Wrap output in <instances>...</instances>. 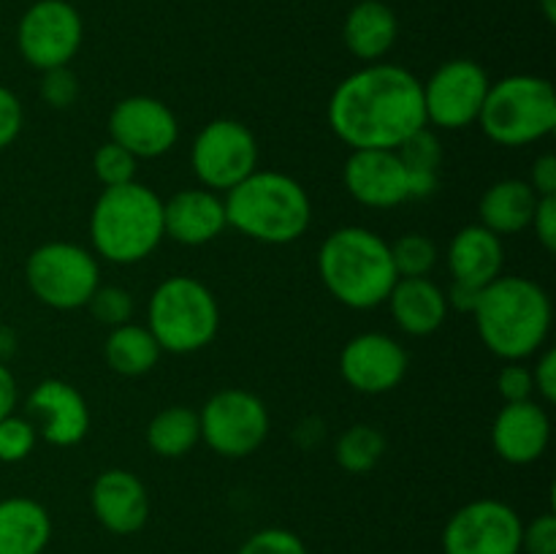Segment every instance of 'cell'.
I'll return each mask as SVG.
<instances>
[{
    "label": "cell",
    "instance_id": "obj_12",
    "mask_svg": "<svg viewBox=\"0 0 556 554\" xmlns=\"http://www.w3.org/2000/svg\"><path fill=\"white\" fill-rule=\"evenodd\" d=\"M81 38L85 25L79 11L65 0H38L22 14L16 27L22 58L38 71L68 65L79 52Z\"/></svg>",
    "mask_w": 556,
    "mask_h": 554
},
{
    "label": "cell",
    "instance_id": "obj_9",
    "mask_svg": "<svg viewBox=\"0 0 556 554\" xmlns=\"http://www.w3.org/2000/svg\"><path fill=\"white\" fill-rule=\"evenodd\" d=\"M199 424L201 440L215 454L242 459L258 451L269 435V411L253 391L223 389L201 407Z\"/></svg>",
    "mask_w": 556,
    "mask_h": 554
},
{
    "label": "cell",
    "instance_id": "obj_1",
    "mask_svg": "<svg viewBox=\"0 0 556 554\" xmlns=\"http://www.w3.org/2000/svg\"><path fill=\"white\" fill-rule=\"evenodd\" d=\"M326 117L351 150H400L427 125L421 79L402 65L369 63L334 87Z\"/></svg>",
    "mask_w": 556,
    "mask_h": 554
},
{
    "label": "cell",
    "instance_id": "obj_13",
    "mask_svg": "<svg viewBox=\"0 0 556 554\" xmlns=\"http://www.w3.org/2000/svg\"><path fill=\"white\" fill-rule=\"evenodd\" d=\"M521 516L503 500L462 505L443 530L445 554H519Z\"/></svg>",
    "mask_w": 556,
    "mask_h": 554
},
{
    "label": "cell",
    "instance_id": "obj_11",
    "mask_svg": "<svg viewBox=\"0 0 556 554\" xmlns=\"http://www.w3.org/2000/svg\"><path fill=\"white\" fill-rule=\"evenodd\" d=\"M421 87L427 125L462 130L478 123V114H481L492 81L476 60L456 58L440 65L429 76V81H421Z\"/></svg>",
    "mask_w": 556,
    "mask_h": 554
},
{
    "label": "cell",
    "instance_id": "obj_2",
    "mask_svg": "<svg viewBox=\"0 0 556 554\" xmlns=\"http://www.w3.org/2000/svg\"><path fill=\"white\" fill-rule=\"evenodd\" d=\"M476 326L483 345L505 362H521L541 351L552 331V299L535 280L521 275H500L481 288Z\"/></svg>",
    "mask_w": 556,
    "mask_h": 554
},
{
    "label": "cell",
    "instance_id": "obj_20",
    "mask_svg": "<svg viewBox=\"0 0 556 554\" xmlns=\"http://www.w3.org/2000/svg\"><path fill=\"white\" fill-rule=\"evenodd\" d=\"M226 226V204L215 190H177L172 199L163 201V234L179 244L199 248L220 237Z\"/></svg>",
    "mask_w": 556,
    "mask_h": 554
},
{
    "label": "cell",
    "instance_id": "obj_43",
    "mask_svg": "<svg viewBox=\"0 0 556 554\" xmlns=\"http://www.w3.org/2000/svg\"><path fill=\"white\" fill-rule=\"evenodd\" d=\"M16 407V380L11 369L0 362V418L11 416Z\"/></svg>",
    "mask_w": 556,
    "mask_h": 554
},
{
    "label": "cell",
    "instance_id": "obj_15",
    "mask_svg": "<svg viewBox=\"0 0 556 554\" xmlns=\"http://www.w3.org/2000/svg\"><path fill=\"white\" fill-rule=\"evenodd\" d=\"M340 373L362 394H386L405 378L407 353L394 337L364 331L342 348Z\"/></svg>",
    "mask_w": 556,
    "mask_h": 554
},
{
    "label": "cell",
    "instance_id": "obj_33",
    "mask_svg": "<svg viewBox=\"0 0 556 554\" xmlns=\"http://www.w3.org/2000/svg\"><path fill=\"white\" fill-rule=\"evenodd\" d=\"M87 307L96 315V320L112 326V329L130 324V318H134V297L119 286H98Z\"/></svg>",
    "mask_w": 556,
    "mask_h": 554
},
{
    "label": "cell",
    "instance_id": "obj_24",
    "mask_svg": "<svg viewBox=\"0 0 556 554\" xmlns=\"http://www.w3.org/2000/svg\"><path fill=\"white\" fill-rule=\"evenodd\" d=\"M541 196L530 188L527 179H500L481 196V226L494 231L497 237L519 234L530 228L532 215Z\"/></svg>",
    "mask_w": 556,
    "mask_h": 554
},
{
    "label": "cell",
    "instance_id": "obj_30",
    "mask_svg": "<svg viewBox=\"0 0 556 554\" xmlns=\"http://www.w3.org/2000/svg\"><path fill=\"white\" fill-rule=\"evenodd\" d=\"M136 163H139V158H134L125 147L109 139L92 155V172L103 188H117V185L136 182Z\"/></svg>",
    "mask_w": 556,
    "mask_h": 554
},
{
    "label": "cell",
    "instance_id": "obj_17",
    "mask_svg": "<svg viewBox=\"0 0 556 554\" xmlns=\"http://www.w3.org/2000/svg\"><path fill=\"white\" fill-rule=\"evenodd\" d=\"M342 179L348 193L372 210H391L410 201L407 168L396 150H351Z\"/></svg>",
    "mask_w": 556,
    "mask_h": 554
},
{
    "label": "cell",
    "instance_id": "obj_34",
    "mask_svg": "<svg viewBox=\"0 0 556 554\" xmlns=\"http://www.w3.org/2000/svg\"><path fill=\"white\" fill-rule=\"evenodd\" d=\"M237 554H307V549L296 532L282 530V527H266V530L253 532Z\"/></svg>",
    "mask_w": 556,
    "mask_h": 554
},
{
    "label": "cell",
    "instance_id": "obj_7",
    "mask_svg": "<svg viewBox=\"0 0 556 554\" xmlns=\"http://www.w3.org/2000/svg\"><path fill=\"white\" fill-rule=\"evenodd\" d=\"M147 320V329L161 351L195 353L217 337L220 307L204 282L188 275H174L152 291Z\"/></svg>",
    "mask_w": 556,
    "mask_h": 554
},
{
    "label": "cell",
    "instance_id": "obj_42",
    "mask_svg": "<svg viewBox=\"0 0 556 554\" xmlns=\"http://www.w3.org/2000/svg\"><path fill=\"white\" fill-rule=\"evenodd\" d=\"M478 297H481V288L467 286V282H451V291L445 293L448 299V307L459 310V313H472L478 304Z\"/></svg>",
    "mask_w": 556,
    "mask_h": 554
},
{
    "label": "cell",
    "instance_id": "obj_27",
    "mask_svg": "<svg viewBox=\"0 0 556 554\" xmlns=\"http://www.w3.org/2000/svg\"><path fill=\"white\" fill-rule=\"evenodd\" d=\"M201 440L199 413L185 405H172L166 411L155 413V418L147 427V443L157 456L177 459L193 451V445Z\"/></svg>",
    "mask_w": 556,
    "mask_h": 554
},
{
    "label": "cell",
    "instance_id": "obj_23",
    "mask_svg": "<svg viewBox=\"0 0 556 554\" xmlns=\"http://www.w3.org/2000/svg\"><path fill=\"white\" fill-rule=\"evenodd\" d=\"M396 33H400V22L383 0L356 3L348 11L345 27H342L345 47L351 49L353 58L364 63H378L380 58H386L394 47Z\"/></svg>",
    "mask_w": 556,
    "mask_h": 554
},
{
    "label": "cell",
    "instance_id": "obj_8",
    "mask_svg": "<svg viewBox=\"0 0 556 554\" xmlns=\"http://www.w3.org/2000/svg\"><path fill=\"white\" fill-rule=\"evenodd\" d=\"M25 280L47 307L76 310L101 286V269L90 250L74 242H47L27 255Z\"/></svg>",
    "mask_w": 556,
    "mask_h": 554
},
{
    "label": "cell",
    "instance_id": "obj_37",
    "mask_svg": "<svg viewBox=\"0 0 556 554\" xmlns=\"http://www.w3.org/2000/svg\"><path fill=\"white\" fill-rule=\"evenodd\" d=\"M497 389H500V394H503L505 402L532 400V391H535V386H532L530 367H525V364H519V362H508L503 369H500Z\"/></svg>",
    "mask_w": 556,
    "mask_h": 554
},
{
    "label": "cell",
    "instance_id": "obj_44",
    "mask_svg": "<svg viewBox=\"0 0 556 554\" xmlns=\"http://www.w3.org/2000/svg\"><path fill=\"white\" fill-rule=\"evenodd\" d=\"M16 351V335L9 326H0V362H9Z\"/></svg>",
    "mask_w": 556,
    "mask_h": 554
},
{
    "label": "cell",
    "instance_id": "obj_4",
    "mask_svg": "<svg viewBox=\"0 0 556 554\" xmlns=\"http://www.w3.org/2000/svg\"><path fill=\"white\" fill-rule=\"evenodd\" d=\"M228 226L264 244L296 242L313 221V204L302 182L282 172H258L223 199Z\"/></svg>",
    "mask_w": 556,
    "mask_h": 554
},
{
    "label": "cell",
    "instance_id": "obj_10",
    "mask_svg": "<svg viewBox=\"0 0 556 554\" xmlns=\"http://www.w3.org/2000/svg\"><path fill=\"white\" fill-rule=\"evenodd\" d=\"M190 163L206 190H231L258 168V141L239 119H212L199 130Z\"/></svg>",
    "mask_w": 556,
    "mask_h": 554
},
{
    "label": "cell",
    "instance_id": "obj_6",
    "mask_svg": "<svg viewBox=\"0 0 556 554\" xmlns=\"http://www.w3.org/2000/svg\"><path fill=\"white\" fill-rule=\"evenodd\" d=\"M478 125L503 147H525L546 139L556 128V96L552 81L532 74H514L492 81Z\"/></svg>",
    "mask_w": 556,
    "mask_h": 554
},
{
    "label": "cell",
    "instance_id": "obj_38",
    "mask_svg": "<svg viewBox=\"0 0 556 554\" xmlns=\"http://www.w3.org/2000/svg\"><path fill=\"white\" fill-rule=\"evenodd\" d=\"M22 123H25V114H22L20 98L9 87L0 85V150L14 144V139L22 130Z\"/></svg>",
    "mask_w": 556,
    "mask_h": 554
},
{
    "label": "cell",
    "instance_id": "obj_36",
    "mask_svg": "<svg viewBox=\"0 0 556 554\" xmlns=\"http://www.w3.org/2000/svg\"><path fill=\"white\" fill-rule=\"evenodd\" d=\"M521 549L527 554H556V516L541 514L521 527Z\"/></svg>",
    "mask_w": 556,
    "mask_h": 554
},
{
    "label": "cell",
    "instance_id": "obj_18",
    "mask_svg": "<svg viewBox=\"0 0 556 554\" xmlns=\"http://www.w3.org/2000/svg\"><path fill=\"white\" fill-rule=\"evenodd\" d=\"M90 505L96 519L114 536H130L147 525L150 498L139 476L123 467L103 470L90 492Z\"/></svg>",
    "mask_w": 556,
    "mask_h": 554
},
{
    "label": "cell",
    "instance_id": "obj_41",
    "mask_svg": "<svg viewBox=\"0 0 556 554\" xmlns=\"http://www.w3.org/2000/svg\"><path fill=\"white\" fill-rule=\"evenodd\" d=\"M530 188L535 190L538 196H556V158L552 152H546V155L535 158V163H532V172H530Z\"/></svg>",
    "mask_w": 556,
    "mask_h": 554
},
{
    "label": "cell",
    "instance_id": "obj_21",
    "mask_svg": "<svg viewBox=\"0 0 556 554\" xmlns=\"http://www.w3.org/2000/svg\"><path fill=\"white\" fill-rule=\"evenodd\" d=\"M386 302L396 326L413 337H427L438 331L448 315L445 291L429 277H400Z\"/></svg>",
    "mask_w": 556,
    "mask_h": 554
},
{
    "label": "cell",
    "instance_id": "obj_25",
    "mask_svg": "<svg viewBox=\"0 0 556 554\" xmlns=\"http://www.w3.org/2000/svg\"><path fill=\"white\" fill-rule=\"evenodd\" d=\"M52 536L47 508L30 498L0 500V554H41Z\"/></svg>",
    "mask_w": 556,
    "mask_h": 554
},
{
    "label": "cell",
    "instance_id": "obj_16",
    "mask_svg": "<svg viewBox=\"0 0 556 554\" xmlns=\"http://www.w3.org/2000/svg\"><path fill=\"white\" fill-rule=\"evenodd\" d=\"M27 418L52 445H76L90 429V407L79 389L60 378H47L27 396Z\"/></svg>",
    "mask_w": 556,
    "mask_h": 554
},
{
    "label": "cell",
    "instance_id": "obj_14",
    "mask_svg": "<svg viewBox=\"0 0 556 554\" xmlns=\"http://www.w3.org/2000/svg\"><path fill=\"white\" fill-rule=\"evenodd\" d=\"M109 136L134 158H161L177 144L179 123L172 109L152 96H128L109 114Z\"/></svg>",
    "mask_w": 556,
    "mask_h": 554
},
{
    "label": "cell",
    "instance_id": "obj_40",
    "mask_svg": "<svg viewBox=\"0 0 556 554\" xmlns=\"http://www.w3.org/2000/svg\"><path fill=\"white\" fill-rule=\"evenodd\" d=\"M530 373H532V386H535L538 394L543 396V402H546V405L556 402V351H552V348L543 351Z\"/></svg>",
    "mask_w": 556,
    "mask_h": 554
},
{
    "label": "cell",
    "instance_id": "obj_45",
    "mask_svg": "<svg viewBox=\"0 0 556 554\" xmlns=\"http://www.w3.org/2000/svg\"><path fill=\"white\" fill-rule=\"evenodd\" d=\"M543 14H546L548 22L556 20V0H543Z\"/></svg>",
    "mask_w": 556,
    "mask_h": 554
},
{
    "label": "cell",
    "instance_id": "obj_35",
    "mask_svg": "<svg viewBox=\"0 0 556 554\" xmlns=\"http://www.w3.org/2000/svg\"><path fill=\"white\" fill-rule=\"evenodd\" d=\"M79 96V79H76L74 71L68 65H60V68L43 71L41 79V98L52 109H68L71 103Z\"/></svg>",
    "mask_w": 556,
    "mask_h": 554
},
{
    "label": "cell",
    "instance_id": "obj_26",
    "mask_svg": "<svg viewBox=\"0 0 556 554\" xmlns=\"http://www.w3.org/2000/svg\"><path fill=\"white\" fill-rule=\"evenodd\" d=\"M161 353L163 351L152 331L139 324L114 326L112 335L106 337V345H103L106 364L125 378H139V375L150 373Z\"/></svg>",
    "mask_w": 556,
    "mask_h": 554
},
{
    "label": "cell",
    "instance_id": "obj_3",
    "mask_svg": "<svg viewBox=\"0 0 556 554\" xmlns=\"http://www.w3.org/2000/svg\"><path fill=\"white\" fill-rule=\"evenodd\" d=\"M318 272L331 297L351 310L378 307L400 280L389 242L362 226L337 228L324 239Z\"/></svg>",
    "mask_w": 556,
    "mask_h": 554
},
{
    "label": "cell",
    "instance_id": "obj_29",
    "mask_svg": "<svg viewBox=\"0 0 556 554\" xmlns=\"http://www.w3.org/2000/svg\"><path fill=\"white\" fill-rule=\"evenodd\" d=\"M389 248L396 277H427L434 269V264H438V248L424 234H405V237H400Z\"/></svg>",
    "mask_w": 556,
    "mask_h": 554
},
{
    "label": "cell",
    "instance_id": "obj_22",
    "mask_svg": "<svg viewBox=\"0 0 556 554\" xmlns=\"http://www.w3.org/2000/svg\"><path fill=\"white\" fill-rule=\"evenodd\" d=\"M503 239L486 226H465L448 248V266L456 282L486 288L489 282L503 275Z\"/></svg>",
    "mask_w": 556,
    "mask_h": 554
},
{
    "label": "cell",
    "instance_id": "obj_39",
    "mask_svg": "<svg viewBox=\"0 0 556 554\" xmlns=\"http://www.w3.org/2000/svg\"><path fill=\"white\" fill-rule=\"evenodd\" d=\"M532 228H535V237L548 253L556 250V196H543L538 199L535 215H532Z\"/></svg>",
    "mask_w": 556,
    "mask_h": 554
},
{
    "label": "cell",
    "instance_id": "obj_5",
    "mask_svg": "<svg viewBox=\"0 0 556 554\" xmlns=\"http://www.w3.org/2000/svg\"><path fill=\"white\" fill-rule=\"evenodd\" d=\"M163 199L139 182L103 188L90 215L96 253L112 264H139L161 244Z\"/></svg>",
    "mask_w": 556,
    "mask_h": 554
},
{
    "label": "cell",
    "instance_id": "obj_32",
    "mask_svg": "<svg viewBox=\"0 0 556 554\" xmlns=\"http://www.w3.org/2000/svg\"><path fill=\"white\" fill-rule=\"evenodd\" d=\"M36 427L27 416L0 418V462H22L36 449Z\"/></svg>",
    "mask_w": 556,
    "mask_h": 554
},
{
    "label": "cell",
    "instance_id": "obj_31",
    "mask_svg": "<svg viewBox=\"0 0 556 554\" xmlns=\"http://www.w3.org/2000/svg\"><path fill=\"white\" fill-rule=\"evenodd\" d=\"M396 152H400L402 163L413 172H438L440 163H443V144H440L438 134L429 130V125L407 136Z\"/></svg>",
    "mask_w": 556,
    "mask_h": 554
},
{
    "label": "cell",
    "instance_id": "obj_19",
    "mask_svg": "<svg viewBox=\"0 0 556 554\" xmlns=\"http://www.w3.org/2000/svg\"><path fill=\"white\" fill-rule=\"evenodd\" d=\"M552 440V421L538 402H505L492 424V445L510 465H530L541 459Z\"/></svg>",
    "mask_w": 556,
    "mask_h": 554
},
{
    "label": "cell",
    "instance_id": "obj_28",
    "mask_svg": "<svg viewBox=\"0 0 556 554\" xmlns=\"http://www.w3.org/2000/svg\"><path fill=\"white\" fill-rule=\"evenodd\" d=\"M386 454V438L372 427V424H353L337 440L334 456L340 462L342 470L353 473V476H364V473L375 470L378 462Z\"/></svg>",
    "mask_w": 556,
    "mask_h": 554
}]
</instances>
